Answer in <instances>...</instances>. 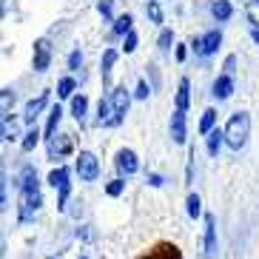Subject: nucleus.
Here are the masks:
<instances>
[{
  "label": "nucleus",
  "instance_id": "f257e3e1",
  "mask_svg": "<svg viewBox=\"0 0 259 259\" xmlns=\"http://www.w3.org/2000/svg\"><path fill=\"white\" fill-rule=\"evenodd\" d=\"M40 183H37V174H34V168L26 165L23 168V183H20V213H17V220L20 222H29L34 217V211L40 208Z\"/></svg>",
  "mask_w": 259,
  "mask_h": 259
},
{
  "label": "nucleus",
  "instance_id": "f03ea898",
  "mask_svg": "<svg viewBox=\"0 0 259 259\" xmlns=\"http://www.w3.org/2000/svg\"><path fill=\"white\" fill-rule=\"evenodd\" d=\"M248 134H251V117H248V111H236L225 125V145L239 151L248 143Z\"/></svg>",
  "mask_w": 259,
  "mask_h": 259
},
{
  "label": "nucleus",
  "instance_id": "7ed1b4c3",
  "mask_svg": "<svg viewBox=\"0 0 259 259\" xmlns=\"http://www.w3.org/2000/svg\"><path fill=\"white\" fill-rule=\"evenodd\" d=\"M69 174L71 171L66 165H57L52 174H49V185H54V188L60 191V199H57V208H60V211H66V202H69V194H71Z\"/></svg>",
  "mask_w": 259,
  "mask_h": 259
},
{
  "label": "nucleus",
  "instance_id": "20e7f679",
  "mask_svg": "<svg viewBox=\"0 0 259 259\" xmlns=\"http://www.w3.org/2000/svg\"><path fill=\"white\" fill-rule=\"evenodd\" d=\"M220 43H222V31L220 29H211L208 34H202V37H197V40H191V49H194V54H197V57H211V54L220 49Z\"/></svg>",
  "mask_w": 259,
  "mask_h": 259
},
{
  "label": "nucleus",
  "instance_id": "39448f33",
  "mask_svg": "<svg viewBox=\"0 0 259 259\" xmlns=\"http://www.w3.org/2000/svg\"><path fill=\"white\" fill-rule=\"evenodd\" d=\"M77 174H80L83 183H94V180L100 177V162H97V157H94L92 151L77 154Z\"/></svg>",
  "mask_w": 259,
  "mask_h": 259
},
{
  "label": "nucleus",
  "instance_id": "423d86ee",
  "mask_svg": "<svg viewBox=\"0 0 259 259\" xmlns=\"http://www.w3.org/2000/svg\"><path fill=\"white\" fill-rule=\"evenodd\" d=\"M111 108H114V125H120L122 117L128 114V106H131V94L125 85H117V89H111Z\"/></svg>",
  "mask_w": 259,
  "mask_h": 259
},
{
  "label": "nucleus",
  "instance_id": "0eeeda50",
  "mask_svg": "<svg viewBox=\"0 0 259 259\" xmlns=\"http://www.w3.org/2000/svg\"><path fill=\"white\" fill-rule=\"evenodd\" d=\"M114 165H117V171H120L122 177L137 174V168H140L137 154L131 151V148H120V151H117V157H114Z\"/></svg>",
  "mask_w": 259,
  "mask_h": 259
},
{
  "label": "nucleus",
  "instance_id": "6e6552de",
  "mask_svg": "<svg viewBox=\"0 0 259 259\" xmlns=\"http://www.w3.org/2000/svg\"><path fill=\"white\" fill-rule=\"evenodd\" d=\"M140 259H183V251L174 242H157L148 253H143Z\"/></svg>",
  "mask_w": 259,
  "mask_h": 259
},
{
  "label": "nucleus",
  "instance_id": "1a4fd4ad",
  "mask_svg": "<svg viewBox=\"0 0 259 259\" xmlns=\"http://www.w3.org/2000/svg\"><path fill=\"white\" fill-rule=\"evenodd\" d=\"M217 217L205 213V259H217Z\"/></svg>",
  "mask_w": 259,
  "mask_h": 259
},
{
  "label": "nucleus",
  "instance_id": "9d476101",
  "mask_svg": "<svg viewBox=\"0 0 259 259\" xmlns=\"http://www.w3.org/2000/svg\"><path fill=\"white\" fill-rule=\"evenodd\" d=\"M52 63V43L46 37H40L34 43V71H46Z\"/></svg>",
  "mask_w": 259,
  "mask_h": 259
},
{
  "label": "nucleus",
  "instance_id": "9b49d317",
  "mask_svg": "<svg viewBox=\"0 0 259 259\" xmlns=\"http://www.w3.org/2000/svg\"><path fill=\"white\" fill-rule=\"evenodd\" d=\"M46 103H49V92H43L40 97L29 100V103H26V108H23V120L29 122V125H34V120H37V114L46 108Z\"/></svg>",
  "mask_w": 259,
  "mask_h": 259
},
{
  "label": "nucleus",
  "instance_id": "f8f14e48",
  "mask_svg": "<svg viewBox=\"0 0 259 259\" xmlns=\"http://www.w3.org/2000/svg\"><path fill=\"white\" fill-rule=\"evenodd\" d=\"M185 111H174L171 114V140H174L177 145H185Z\"/></svg>",
  "mask_w": 259,
  "mask_h": 259
},
{
  "label": "nucleus",
  "instance_id": "ddd939ff",
  "mask_svg": "<svg viewBox=\"0 0 259 259\" xmlns=\"http://www.w3.org/2000/svg\"><path fill=\"white\" fill-rule=\"evenodd\" d=\"M211 94L217 100H228L231 94H234V77H231V74H220V77H217V83H213V89H211Z\"/></svg>",
  "mask_w": 259,
  "mask_h": 259
},
{
  "label": "nucleus",
  "instance_id": "4468645a",
  "mask_svg": "<svg viewBox=\"0 0 259 259\" xmlns=\"http://www.w3.org/2000/svg\"><path fill=\"white\" fill-rule=\"evenodd\" d=\"M97 122L100 125H114V108H111V97H103L97 106Z\"/></svg>",
  "mask_w": 259,
  "mask_h": 259
},
{
  "label": "nucleus",
  "instance_id": "2eb2a0df",
  "mask_svg": "<svg viewBox=\"0 0 259 259\" xmlns=\"http://www.w3.org/2000/svg\"><path fill=\"white\" fill-rule=\"evenodd\" d=\"M114 60H117V52H114V49H106V52H103V63H100L103 85H108V80H111V69H114Z\"/></svg>",
  "mask_w": 259,
  "mask_h": 259
},
{
  "label": "nucleus",
  "instance_id": "dca6fc26",
  "mask_svg": "<svg viewBox=\"0 0 259 259\" xmlns=\"http://www.w3.org/2000/svg\"><path fill=\"white\" fill-rule=\"evenodd\" d=\"M211 15L220 20V23H225V20H231V15H234V6H231L228 0H213L211 3Z\"/></svg>",
  "mask_w": 259,
  "mask_h": 259
},
{
  "label": "nucleus",
  "instance_id": "f3484780",
  "mask_svg": "<svg viewBox=\"0 0 259 259\" xmlns=\"http://www.w3.org/2000/svg\"><path fill=\"white\" fill-rule=\"evenodd\" d=\"M85 111H89V97H85V94H77V97H71V117H74L77 122L85 120Z\"/></svg>",
  "mask_w": 259,
  "mask_h": 259
},
{
  "label": "nucleus",
  "instance_id": "a211bd4d",
  "mask_svg": "<svg viewBox=\"0 0 259 259\" xmlns=\"http://www.w3.org/2000/svg\"><path fill=\"white\" fill-rule=\"evenodd\" d=\"M69 151H71V140L69 137H60V140H52V143H49V157H52V160L66 157Z\"/></svg>",
  "mask_w": 259,
  "mask_h": 259
},
{
  "label": "nucleus",
  "instance_id": "6ab92c4d",
  "mask_svg": "<svg viewBox=\"0 0 259 259\" xmlns=\"http://www.w3.org/2000/svg\"><path fill=\"white\" fill-rule=\"evenodd\" d=\"M60 120H63V108L54 106L52 111H49V122H46V140H49V143H52L54 134H57V125H60Z\"/></svg>",
  "mask_w": 259,
  "mask_h": 259
},
{
  "label": "nucleus",
  "instance_id": "aec40b11",
  "mask_svg": "<svg viewBox=\"0 0 259 259\" xmlns=\"http://www.w3.org/2000/svg\"><path fill=\"white\" fill-rule=\"evenodd\" d=\"M188 80H180V85H177V111H185L188 108V103H191V94H188Z\"/></svg>",
  "mask_w": 259,
  "mask_h": 259
},
{
  "label": "nucleus",
  "instance_id": "412c9836",
  "mask_svg": "<svg viewBox=\"0 0 259 259\" xmlns=\"http://www.w3.org/2000/svg\"><path fill=\"white\" fill-rule=\"evenodd\" d=\"M222 143H225V131L213 128L211 134H208V154H211V157H217V154H220V148H222Z\"/></svg>",
  "mask_w": 259,
  "mask_h": 259
},
{
  "label": "nucleus",
  "instance_id": "4be33fe9",
  "mask_svg": "<svg viewBox=\"0 0 259 259\" xmlns=\"http://www.w3.org/2000/svg\"><path fill=\"white\" fill-rule=\"evenodd\" d=\"M213 122H217V108H205L202 111V120H199V134H211Z\"/></svg>",
  "mask_w": 259,
  "mask_h": 259
},
{
  "label": "nucleus",
  "instance_id": "5701e85b",
  "mask_svg": "<svg viewBox=\"0 0 259 259\" xmlns=\"http://www.w3.org/2000/svg\"><path fill=\"white\" fill-rule=\"evenodd\" d=\"M185 211H188L191 220H197L199 213H202V202H199L197 194H188V199H185Z\"/></svg>",
  "mask_w": 259,
  "mask_h": 259
},
{
  "label": "nucleus",
  "instance_id": "b1692460",
  "mask_svg": "<svg viewBox=\"0 0 259 259\" xmlns=\"http://www.w3.org/2000/svg\"><path fill=\"white\" fill-rule=\"evenodd\" d=\"M131 23H134V20H131V15L117 17V20H114V34H128V31H134V29H131Z\"/></svg>",
  "mask_w": 259,
  "mask_h": 259
},
{
  "label": "nucleus",
  "instance_id": "393cba45",
  "mask_svg": "<svg viewBox=\"0 0 259 259\" xmlns=\"http://www.w3.org/2000/svg\"><path fill=\"white\" fill-rule=\"evenodd\" d=\"M37 140H40V131H37V125H31V128H29V134L23 137V151H34V145H37Z\"/></svg>",
  "mask_w": 259,
  "mask_h": 259
},
{
  "label": "nucleus",
  "instance_id": "a878e982",
  "mask_svg": "<svg viewBox=\"0 0 259 259\" xmlns=\"http://www.w3.org/2000/svg\"><path fill=\"white\" fill-rule=\"evenodd\" d=\"M74 94V80L71 77H63L60 85H57V97H71Z\"/></svg>",
  "mask_w": 259,
  "mask_h": 259
},
{
  "label": "nucleus",
  "instance_id": "bb28decb",
  "mask_svg": "<svg viewBox=\"0 0 259 259\" xmlns=\"http://www.w3.org/2000/svg\"><path fill=\"white\" fill-rule=\"evenodd\" d=\"M145 12H148V17H151L154 23H162V9H160V3H157V0H148Z\"/></svg>",
  "mask_w": 259,
  "mask_h": 259
},
{
  "label": "nucleus",
  "instance_id": "cd10ccee",
  "mask_svg": "<svg viewBox=\"0 0 259 259\" xmlns=\"http://www.w3.org/2000/svg\"><path fill=\"white\" fill-rule=\"evenodd\" d=\"M0 97H3V120H9V108L15 106V92L12 89H3Z\"/></svg>",
  "mask_w": 259,
  "mask_h": 259
},
{
  "label": "nucleus",
  "instance_id": "c85d7f7f",
  "mask_svg": "<svg viewBox=\"0 0 259 259\" xmlns=\"http://www.w3.org/2000/svg\"><path fill=\"white\" fill-rule=\"evenodd\" d=\"M171 43H174V31H171V29H162L160 40H157V46H160L162 52H168V49H171Z\"/></svg>",
  "mask_w": 259,
  "mask_h": 259
},
{
  "label": "nucleus",
  "instance_id": "c756f323",
  "mask_svg": "<svg viewBox=\"0 0 259 259\" xmlns=\"http://www.w3.org/2000/svg\"><path fill=\"white\" fill-rule=\"evenodd\" d=\"M122 191H125V183H122V180H111V183L106 185V194H108V197H120Z\"/></svg>",
  "mask_w": 259,
  "mask_h": 259
},
{
  "label": "nucleus",
  "instance_id": "7c9ffc66",
  "mask_svg": "<svg viewBox=\"0 0 259 259\" xmlns=\"http://www.w3.org/2000/svg\"><path fill=\"white\" fill-rule=\"evenodd\" d=\"M3 140H17V125L15 122H9V120H3Z\"/></svg>",
  "mask_w": 259,
  "mask_h": 259
},
{
  "label": "nucleus",
  "instance_id": "2f4dec72",
  "mask_svg": "<svg viewBox=\"0 0 259 259\" xmlns=\"http://www.w3.org/2000/svg\"><path fill=\"white\" fill-rule=\"evenodd\" d=\"M137 43H140V37H137V31H128V34H125V54H131L134 52V49H137Z\"/></svg>",
  "mask_w": 259,
  "mask_h": 259
},
{
  "label": "nucleus",
  "instance_id": "473e14b6",
  "mask_svg": "<svg viewBox=\"0 0 259 259\" xmlns=\"http://www.w3.org/2000/svg\"><path fill=\"white\" fill-rule=\"evenodd\" d=\"M97 12H100L103 17H111V15H114V6H111V0H100V3H97Z\"/></svg>",
  "mask_w": 259,
  "mask_h": 259
},
{
  "label": "nucleus",
  "instance_id": "72a5a7b5",
  "mask_svg": "<svg viewBox=\"0 0 259 259\" xmlns=\"http://www.w3.org/2000/svg\"><path fill=\"white\" fill-rule=\"evenodd\" d=\"M80 66H83V54H80V52H71V54H69V69L77 71Z\"/></svg>",
  "mask_w": 259,
  "mask_h": 259
},
{
  "label": "nucleus",
  "instance_id": "f704fd0d",
  "mask_svg": "<svg viewBox=\"0 0 259 259\" xmlns=\"http://www.w3.org/2000/svg\"><path fill=\"white\" fill-rule=\"evenodd\" d=\"M148 92H151V89H148V83H145V80H140V83H137V92H134V94H137L140 100H145V97H148Z\"/></svg>",
  "mask_w": 259,
  "mask_h": 259
},
{
  "label": "nucleus",
  "instance_id": "c9c22d12",
  "mask_svg": "<svg viewBox=\"0 0 259 259\" xmlns=\"http://www.w3.org/2000/svg\"><path fill=\"white\" fill-rule=\"evenodd\" d=\"M234 69H236V57L231 54L228 60H225V74H231V77H234Z\"/></svg>",
  "mask_w": 259,
  "mask_h": 259
},
{
  "label": "nucleus",
  "instance_id": "e433bc0d",
  "mask_svg": "<svg viewBox=\"0 0 259 259\" xmlns=\"http://www.w3.org/2000/svg\"><path fill=\"white\" fill-rule=\"evenodd\" d=\"M148 183H151V185H154V188H160V185H162V183H165V180H162V177H160V174H148Z\"/></svg>",
  "mask_w": 259,
  "mask_h": 259
},
{
  "label": "nucleus",
  "instance_id": "4c0bfd02",
  "mask_svg": "<svg viewBox=\"0 0 259 259\" xmlns=\"http://www.w3.org/2000/svg\"><path fill=\"white\" fill-rule=\"evenodd\" d=\"M185 54H188V49H185V46H177V60L183 63V60H185Z\"/></svg>",
  "mask_w": 259,
  "mask_h": 259
},
{
  "label": "nucleus",
  "instance_id": "58836bf2",
  "mask_svg": "<svg viewBox=\"0 0 259 259\" xmlns=\"http://www.w3.org/2000/svg\"><path fill=\"white\" fill-rule=\"evenodd\" d=\"M251 37H253V40H256V43H259V26H253V29H251Z\"/></svg>",
  "mask_w": 259,
  "mask_h": 259
},
{
  "label": "nucleus",
  "instance_id": "ea45409f",
  "mask_svg": "<svg viewBox=\"0 0 259 259\" xmlns=\"http://www.w3.org/2000/svg\"><path fill=\"white\" fill-rule=\"evenodd\" d=\"M80 259H85V256H80Z\"/></svg>",
  "mask_w": 259,
  "mask_h": 259
},
{
  "label": "nucleus",
  "instance_id": "a19ab883",
  "mask_svg": "<svg viewBox=\"0 0 259 259\" xmlns=\"http://www.w3.org/2000/svg\"><path fill=\"white\" fill-rule=\"evenodd\" d=\"M256 3H259V0H256Z\"/></svg>",
  "mask_w": 259,
  "mask_h": 259
}]
</instances>
